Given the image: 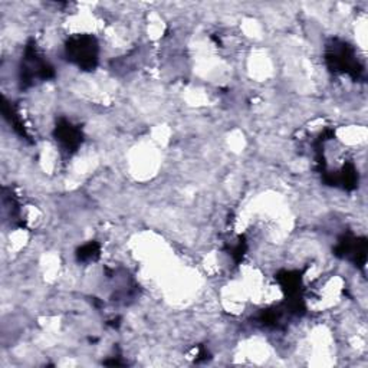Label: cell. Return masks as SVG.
I'll return each instance as SVG.
<instances>
[{
    "instance_id": "1",
    "label": "cell",
    "mask_w": 368,
    "mask_h": 368,
    "mask_svg": "<svg viewBox=\"0 0 368 368\" xmlns=\"http://www.w3.org/2000/svg\"><path fill=\"white\" fill-rule=\"evenodd\" d=\"M68 51H71L72 59H75L79 65H83V67H93L95 63L97 55V45L94 39L91 38H79L74 42V45L71 48H68Z\"/></svg>"
}]
</instances>
